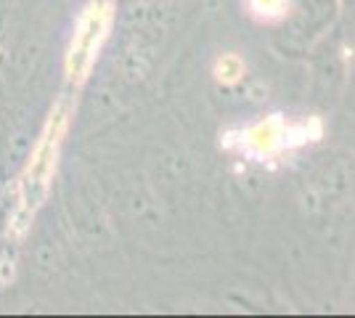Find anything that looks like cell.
Wrapping results in <instances>:
<instances>
[{"label": "cell", "instance_id": "6da1fadb", "mask_svg": "<svg viewBox=\"0 0 355 318\" xmlns=\"http://www.w3.org/2000/svg\"><path fill=\"white\" fill-rule=\"evenodd\" d=\"M67 122H69V117L61 109L48 120L43 138L37 141V146L32 152L30 165L24 170V175L19 178V191H16V199H19V204H16V223H19V228L27 226L32 212L37 210L40 199L48 191V183H51L53 173H56V159H59L61 138L67 133Z\"/></svg>", "mask_w": 355, "mask_h": 318}, {"label": "cell", "instance_id": "7a4b0ae2", "mask_svg": "<svg viewBox=\"0 0 355 318\" xmlns=\"http://www.w3.org/2000/svg\"><path fill=\"white\" fill-rule=\"evenodd\" d=\"M321 133H324V127L315 117H311L308 122H286L282 114H276V117H268V120L244 127L239 133H228L223 138V143L228 149H239L241 154L266 159V157L282 154L284 149L302 146L308 141H318Z\"/></svg>", "mask_w": 355, "mask_h": 318}, {"label": "cell", "instance_id": "3957f363", "mask_svg": "<svg viewBox=\"0 0 355 318\" xmlns=\"http://www.w3.org/2000/svg\"><path fill=\"white\" fill-rule=\"evenodd\" d=\"M109 24H112V11L104 3H90L85 14L80 16L72 46L67 53V75L72 80L83 82L90 75L93 64L98 59V51L109 35Z\"/></svg>", "mask_w": 355, "mask_h": 318}, {"label": "cell", "instance_id": "277c9868", "mask_svg": "<svg viewBox=\"0 0 355 318\" xmlns=\"http://www.w3.org/2000/svg\"><path fill=\"white\" fill-rule=\"evenodd\" d=\"M215 75H218V80L220 82H225V85H231V82H236L239 77L244 75V64H241V59L239 56H223L220 61H218V67H215Z\"/></svg>", "mask_w": 355, "mask_h": 318}, {"label": "cell", "instance_id": "5b68a950", "mask_svg": "<svg viewBox=\"0 0 355 318\" xmlns=\"http://www.w3.org/2000/svg\"><path fill=\"white\" fill-rule=\"evenodd\" d=\"M289 0H250V8L260 19H282L286 14Z\"/></svg>", "mask_w": 355, "mask_h": 318}]
</instances>
